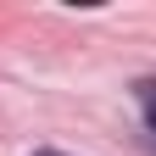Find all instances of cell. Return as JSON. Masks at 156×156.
I'll use <instances>...</instances> for the list:
<instances>
[{"label":"cell","instance_id":"1","mask_svg":"<svg viewBox=\"0 0 156 156\" xmlns=\"http://www.w3.org/2000/svg\"><path fill=\"white\" fill-rule=\"evenodd\" d=\"M134 101H140V112H145V123L156 128V78H140V84H134Z\"/></svg>","mask_w":156,"mask_h":156},{"label":"cell","instance_id":"2","mask_svg":"<svg viewBox=\"0 0 156 156\" xmlns=\"http://www.w3.org/2000/svg\"><path fill=\"white\" fill-rule=\"evenodd\" d=\"M34 156H67V151H34Z\"/></svg>","mask_w":156,"mask_h":156}]
</instances>
